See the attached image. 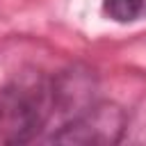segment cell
Here are the masks:
<instances>
[{
    "label": "cell",
    "instance_id": "cell-1",
    "mask_svg": "<svg viewBox=\"0 0 146 146\" xmlns=\"http://www.w3.org/2000/svg\"><path fill=\"white\" fill-rule=\"evenodd\" d=\"M55 112V78L34 73L7 82L0 89V146L36 139Z\"/></svg>",
    "mask_w": 146,
    "mask_h": 146
},
{
    "label": "cell",
    "instance_id": "cell-3",
    "mask_svg": "<svg viewBox=\"0 0 146 146\" xmlns=\"http://www.w3.org/2000/svg\"><path fill=\"white\" fill-rule=\"evenodd\" d=\"M146 0H103V11L116 23H132L141 16Z\"/></svg>",
    "mask_w": 146,
    "mask_h": 146
},
{
    "label": "cell",
    "instance_id": "cell-2",
    "mask_svg": "<svg viewBox=\"0 0 146 146\" xmlns=\"http://www.w3.org/2000/svg\"><path fill=\"white\" fill-rule=\"evenodd\" d=\"M125 114L112 103H91L50 135L55 144H114L123 137Z\"/></svg>",
    "mask_w": 146,
    "mask_h": 146
}]
</instances>
